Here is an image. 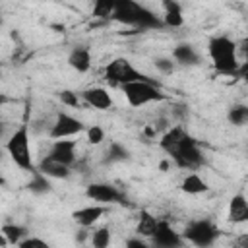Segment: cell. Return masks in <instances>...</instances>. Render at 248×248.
Instances as JSON below:
<instances>
[{
	"label": "cell",
	"instance_id": "12",
	"mask_svg": "<svg viewBox=\"0 0 248 248\" xmlns=\"http://www.w3.org/2000/svg\"><path fill=\"white\" fill-rule=\"evenodd\" d=\"M81 99L89 107H93L97 110H108V108H112V95L105 87H87V89L81 91Z\"/></svg>",
	"mask_w": 248,
	"mask_h": 248
},
{
	"label": "cell",
	"instance_id": "38",
	"mask_svg": "<svg viewBox=\"0 0 248 248\" xmlns=\"http://www.w3.org/2000/svg\"><path fill=\"white\" fill-rule=\"evenodd\" d=\"M176 2H186V0H176Z\"/></svg>",
	"mask_w": 248,
	"mask_h": 248
},
{
	"label": "cell",
	"instance_id": "15",
	"mask_svg": "<svg viewBox=\"0 0 248 248\" xmlns=\"http://www.w3.org/2000/svg\"><path fill=\"white\" fill-rule=\"evenodd\" d=\"M105 211H107L105 205H85V207L76 209V211L72 213V219H74L78 225H81V227L87 229V227L95 225V223L105 215Z\"/></svg>",
	"mask_w": 248,
	"mask_h": 248
},
{
	"label": "cell",
	"instance_id": "25",
	"mask_svg": "<svg viewBox=\"0 0 248 248\" xmlns=\"http://www.w3.org/2000/svg\"><path fill=\"white\" fill-rule=\"evenodd\" d=\"M116 0H95L93 2V17L97 19H110L114 12Z\"/></svg>",
	"mask_w": 248,
	"mask_h": 248
},
{
	"label": "cell",
	"instance_id": "24",
	"mask_svg": "<svg viewBox=\"0 0 248 248\" xmlns=\"http://www.w3.org/2000/svg\"><path fill=\"white\" fill-rule=\"evenodd\" d=\"M227 120L232 126H244L248 122V107L246 105H232L227 112Z\"/></svg>",
	"mask_w": 248,
	"mask_h": 248
},
{
	"label": "cell",
	"instance_id": "29",
	"mask_svg": "<svg viewBox=\"0 0 248 248\" xmlns=\"http://www.w3.org/2000/svg\"><path fill=\"white\" fill-rule=\"evenodd\" d=\"M153 64H155V68H157L161 74H165V76L174 72V60H172V58L159 56V58H155V60H153Z\"/></svg>",
	"mask_w": 248,
	"mask_h": 248
},
{
	"label": "cell",
	"instance_id": "34",
	"mask_svg": "<svg viewBox=\"0 0 248 248\" xmlns=\"http://www.w3.org/2000/svg\"><path fill=\"white\" fill-rule=\"evenodd\" d=\"M8 101H10V99H8L4 93H0V105H4V103H8Z\"/></svg>",
	"mask_w": 248,
	"mask_h": 248
},
{
	"label": "cell",
	"instance_id": "28",
	"mask_svg": "<svg viewBox=\"0 0 248 248\" xmlns=\"http://www.w3.org/2000/svg\"><path fill=\"white\" fill-rule=\"evenodd\" d=\"M85 132H87V141H89L91 145H99V143H103V140H105V130H103L101 126L93 124V126L85 128Z\"/></svg>",
	"mask_w": 248,
	"mask_h": 248
},
{
	"label": "cell",
	"instance_id": "36",
	"mask_svg": "<svg viewBox=\"0 0 248 248\" xmlns=\"http://www.w3.org/2000/svg\"><path fill=\"white\" fill-rule=\"evenodd\" d=\"M4 132H6V124L0 122V136H4Z\"/></svg>",
	"mask_w": 248,
	"mask_h": 248
},
{
	"label": "cell",
	"instance_id": "7",
	"mask_svg": "<svg viewBox=\"0 0 248 248\" xmlns=\"http://www.w3.org/2000/svg\"><path fill=\"white\" fill-rule=\"evenodd\" d=\"M219 229L209 221V219H196V221H190L186 227H184V232H182V238L184 240H190L194 246H211L217 236H219Z\"/></svg>",
	"mask_w": 248,
	"mask_h": 248
},
{
	"label": "cell",
	"instance_id": "19",
	"mask_svg": "<svg viewBox=\"0 0 248 248\" xmlns=\"http://www.w3.org/2000/svg\"><path fill=\"white\" fill-rule=\"evenodd\" d=\"M180 190H182L184 194L198 196V194L207 192V190H209V186H207V182H205V180H203L200 174L190 172V174H186V176L182 178V182H180Z\"/></svg>",
	"mask_w": 248,
	"mask_h": 248
},
{
	"label": "cell",
	"instance_id": "6",
	"mask_svg": "<svg viewBox=\"0 0 248 248\" xmlns=\"http://www.w3.org/2000/svg\"><path fill=\"white\" fill-rule=\"evenodd\" d=\"M169 155L176 163V167H180V169L196 170V169H200L203 165V153L198 147V141L188 132H186V136L178 141V145Z\"/></svg>",
	"mask_w": 248,
	"mask_h": 248
},
{
	"label": "cell",
	"instance_id": "11",
	"mask_svg": "<svg viewBox=\"0 0 248 248\" xmlns=\"http://www.w3.org/2000/svg\"><path fill=\"white\" fill-rule=\"evenodd\" d=\"M48 155H50L54 161L72 167V165L76 163V159H78V155H76V140H66V138L54 140V143H52Z\"/></svg>",
	"mask_w": 248,
	"mask_h": 248
},
{
	"label": "cell",
	"instance_id": "14",
	"mask_svg": "<svg viewBox=\"0 0 248 248\" xmlns=\"http://www.w3.org/2000/svg\"><path fill=\"white\" fill-rule=\"evenodd\" d=\"M37 170L43 172V174L48 176V178H68V176L72 174V167L54 161L50 155H46V157L41 159V163L37 165Z\"/></svg>",
	"mask_w": 248,
	"mask_h": 248
},
{
	"label": "cell",
	"instance_id": "3",
	"mask_svg": "<svg viewBox=\"0 0 248 248\" xmlns=\"http://www.w3.org/2000/svg\"><path fill=\"white\" fill-rule=\"evenodd\" d=\"M6 151L8 155L12 157V161L21 169V170H27V172H33L37 170L35 169V163H33V155H31V143H29V126L27 124H21L19 128H16L8 141H6Z\"/></svg>",
	"mask_w": 248,
	"mask_h": 248
},
{
	"label": "cell",
	"instance_id": "37",
	"mask_svg": "<svg viewBox=\"0 0 248 248\" xmlns=\"http://www.w3.org/2000/svg\"><path fill=\"white\" fill-rule=\"evenodd\" d=\"M0 186H6V178H4V174L0 172Z\"/></svg>",
	"mask_w": 248,
	"mask_h": 248
},
{
	"label": "cell",
	"instance_id": "26",
	"mask_svg": "<svg viewBox=\"0 0 248 248\" xmlns=\"http://www.w3.org/2000/svg\"><path fill=\"white\" fill-rule=\"evenodd\" d=\"M108 242H110V231L107 227H101V229L91 232V244L95 248H107Z\"/></svg>",
	"mask_w": 248,
	"mask_h": 248
},
{
	"label": "cell",
	"instance_id": "4",
	"mask_svg": "<svg viewBox=\"0 0 248 248\" xmlns=\"http://www.w3.org/2000/svg\"><path fill=\"white\" fill-rule=\"evenodd\" d=\"M130 107H143L155 101H165L167 95L159 89L157 81H130L120 85Z\"/></svg>",
	"mask_w": 248,
	"mask_h": 248
},
{
	"label": "cell",
	"instance_id": "13",
	"mask_svg": "<svg viewBox=\"0 0 248 248\" xmlns=\"http://www.w3.org/2000/svg\"><path fill=\"white\" fill-rule=\"evenodd\" d=\"M68 66L78 74H85L91 70V50L83 45L74 46L68 54Z\"/></svg>",
	"mask_w": 248,
	"mask_h": 248
},
{
	"label": "cell",
	"instance_id": "33",
	"mask_svg": "<svg viewBox=\"0 0 248 248\" xmlns=\"http://www.w3.org/2000/svg\"><path fill=\"white\" fill-rule=\"evenodd\" d=\"M2 246H8V238H6L4 232L0 231V248H2Z\"/></svg>",
	"mask_w": 248,
	"mask_h": 248
},
{
	"label": "cell",
	"instance_id": "23",
	"mask_svg": "<svg viewBox=\"0 0 248 248\" xmlns=\"http://www.w3.org/2000/svg\"><path fill=\"white\" fill-rule=\"evenodd\" d=\"M0 231H2L4 236L8 238V244H19V242L29 234L27 227H23V225H14V223H6V225H2Z\"/></svg>",
	"mask_w": 248,
	"mask_h": 248
},
{
	"label": "cell",
	"instance_id": "10",
	"mask_svg": "<svg viewBox=\"0 0 248 248\" xmlns=\"http://www.w3.org/2000/svg\"><path fill=\"white\" fill-rule=\"evenodd\" d=\"M151 242L159 248H178L184 244V238L180 232H176L167 221H161L157 223V229L155 232L151 234Z\"/></svg>",
	"mask_w": 248,
	"mask_h": 248
},
{
	"label": "cell",
	"instance_id": "21",
	"mask_svg": "<svg viewBox=\"0 0 248 248\" xmlns=\"http://www.w3.org/2000/svg\"><path fill=\"white\" fill-rule=\"evenodd\" d=\"M130 159V151L122 145V143H118V141H112V143H108V147L105 149V157H103V163H108V165H112V163H120V161H128Z\"/></svg>",
	"mask_w": 248,
	"mask_h": 248
},
{
	"label": "cell",
	"instance_id": "27",
	"mask_svg": "<svg viewBox=\"0 0 248 248\" xmlns=\"http://www.w3.org/2000/svg\"><path fill=\"white\" fill-rule=\"evenodd\" d=\"M58 99H60L62 105H66V107H72V108H78V107H79V97H78V93L72 91V89H62V91H58Z\"/></svg>",
	"mask_w": 248,
	"mask_h": 248
},
{
	"label": "cell",
	"instance_id": "39",
	"mask_svg": "<svg viewBox=\"0 0 248 248\" xmlns=\"http://www.w3.org/2000/svg\"><path fill=\"white\" fill-rule=\"evenodd\" d=\"M0 72H2V70H0Z\"/></svg>",
	"mask_w": 248,
	"mask_h": 248
},
{
	"label": "cell",
	"instance_id": "30",
	"mask_svg": "<svg viewBox=\"0 0 248 248\" xmlns=\"http://www.w3.org/2000/svg\"><path fill=\"white\" fill-rule=\"evenodd\" d=\"M17 246H21V248H48V242H45L37 236H25Z\"/></svg>",
	"mask_w": 248,
	"mask_h": 248
},
{
	"label": "cell",
	"instance_id": "5",
	"mask_svg": "<svg viewBox=\"0 0 248 248\" xmlns=\"http://www.w3.org/2000/svg\"><path fill=\"white\" fill-rule=\"evenodd\" d=\"M105 79L112 85H124L130 81H153V78L134 68L128 58H114L112 62H108V66L105 68Z\"/></svg>",
	"mask_w": 248,
	"mask_h": 248
},
{
	"label": "cell",
	"instance_id": "2",
	"mask_svg": "<svg viewBox=\"0 0 248 248\" xmlns=\"http://www.w3.org/2000/svg\"><path fill=\"white\" fill-rule=\"evenodd\" d=\"M207 52L213 62V68L217 74L232 76L236 78L238 70V58H236V43L225 35H215L207 43Z\"/></svg>",
	"mask_w": 248,
	"mask_h": 248
},
{
	"label": "cell",
	"instance_id": "8",
	"mask_svg": "<svg viewBox=\"0 0 248 248\" xmlns=\"http://www.w3.org/2000/svg\"><path fill=\"white\" fill-rule=\"evenodd\" d=\"M83 130H85V124L79 118H76V116H72L68 112H58L56 114V120L52 122V128H50L48 136H50V140L72 138V136L81 134Z\"/></svg>",
	"mask_w": 248,
	"mask_h": 248
},
{
	"label": "cell",
	"instance_id": "32",
	"mask_svg": "<svg viewBox=\"0 0 248 248\" xmlns=\"http://www.w3.org/2000/svg\"><path fill=\"white\" fill-rule=\"evenodd\" d=\"M85 236H87V231H79V234L76 236V240H78V242H83V240H85Z\"/></svg>",
	"mask_w": 248,
	"mask_h": 248
},
{
	"label": "cell",
	"instance_id": "17",
	"mask_svg": "<svg viewBox=\"0 0 248 248\" xmlns=\"http://www.w3.org/2000/svg\"><path fill=\"white\" fill-rule=\"evenodd\" d=\"M227 221L231 223H244L248 221V202L244 194H236L229 202V211H227Z\"/></svg>",
	"mask_w": 248,
	"mask_h": 248
},
{
	"label": "cell",
	"instance_id": "18",
	"mask_svg": "<svg viewBox=\"0 0 248 248\" xmlns=\"http://www.w3.org/2000/svg\"><path fill=\"white\" fill-rule=\"evenodd\" d=\"M163 10H165L163 25H167V27H182L184 25L180 2H176V0H163Z\"/></svg>",
	"mask_w": 248,
	"mask_h": 248
},
{
	"label": "cell",
	"instance_id": "22",
	"mask_svg": "<svg viewBox=\"0 0 248 248\" xmlns=\"http://www.w3.org/2000/svg\"><path fill=\"white\" fill-rule=\"evenodd\" d=\"M50 182H48V176H45L43 172H39V170H33V176H31V180L27 182V190L31 192V194H37V196H41V194H46V192H50Z\"/></svg>",
	"mask_w": 248,
	"mask_h": 248
},
{
	"label": "cell",
	"instance_id": "1",
	"mask_svg": "<svg viewBox=\"0 0 248 248\" xmlns=\"http://www.w3.org/2000/svg\"><path fill=\"white\" fill-rule=\"evenodd\" d=\"M110 19L136 29H161L163 19L136 0H116Z\"/></svg>",
	"mask_w": 248,
	"mask_h": 248
},
{
	"label": "cell",
	"instance_id": "35",
	"mask_svg": "<svg viewBox=\"0 0 248 248\" xmlns=\"http://www.w3.org/2000/svg\"><path fill=\"white\" fill-rule=\"evenodd\" d=\"M167 169H169V161H163L161 163V170H167Z\"/></svg>",
	"mask_w": 248,
	"mask_h": 248
},
{
	"label": "cell",
	"instance_id": "31",
	"mask_svg": "<svg viewBox=\"0 0 248 248\" xmlns=\"http://www.w3.org/2000/svg\"><path fill=\"white\" fill-rule=\"evenodd\" d=\"M126 246L128 248H145V242L140 240V238H128L126 240Z\"/></svg>",
	"mask_w": 248,
	"mask_h": 248
},
{
	"label": "cell",
	"instance_id": "9",
	"mask_svg": "<svg viewBox=\"0 0 248 248\" xmlns=\"http://www.w3.org/2000/svg\"><path fill=\"white\" fill-rule=\"evenodd\" d=\"M85 196L89 200L101 202V203H126L124 194L108 182H91L85 188Z\"/></svg>",
	"mask_w": 248,
	"mask_h": 248
},
{
	"label": "cell",
	"instance_id": "20",
	"mask_svg": "<svg viewBox=\"0 0 248 248\" xmlns=\"http://www.w3.org/2000/svg\"><path fill=\"white\" fill-rule=\"evenodd\" d=\"M157 223H159V219H157V217H153L149 211L141 209V211H140V221H138L136 232H138L140 236L151 238V234H153V232H155V229H157Z\"/></svg>",
	"mask_w": 248,
	"mask_h": 248
},
{
	"label": "cell",
	"instance_id": "16",
	"mask_svg": "<svg viewBox=\"0 0 248 248\" xmlns=\"http://www.w3.org/2000/svg\"><path fill=\"white\" fill-rule=\"evenodd\" d=\"M172 60L182 64V66H198L202 64V56L190 43H178L172 48Z\"/></svg>",
	"mask_w": 248,
	"mask_h": 248
}]
</instances>
